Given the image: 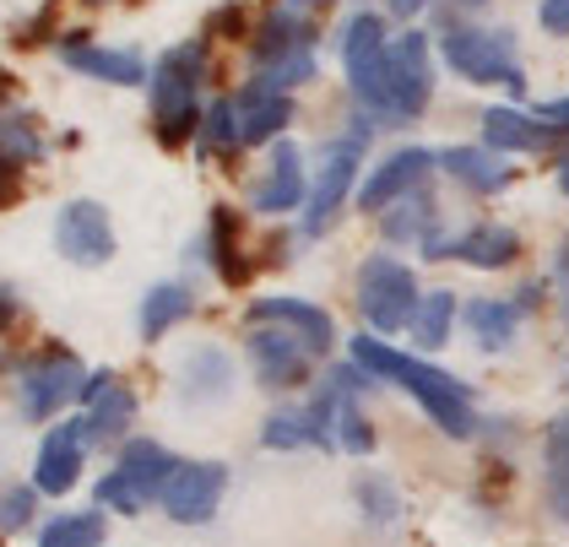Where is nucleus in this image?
<instances>
[{
  "label": "nucleus",
  "mask_w": 569,
  "mask_h": 547,
  "mask_svg": "<svg viewBox=\"0 0 569 547\" xmlns=\"http://www.w3.org/2000/svg\"><path fill=\"white\" fill-rule=\"evenodd\" d=\"M54 245L71 266H109L114 260V228H109V211L98 201H71L54 222Z\"/></svg>",
  "instance_id": "obj_9"
},
{
  "label": "nucleus",
  "mask_w": 569,
  "mask_h": 547,
  "mask_svg": "<svg viewBox=\"0 0 569 547\" xmlns=\"http://www.w3.org/2000/svg\"><path fill=\"white\" fill-rule=\"evenodd\" d=\"M33 494H39V488H11V494H0V537H11V531H22V526H28V515H33Z\"/></svg>",
  "instance_id": "obj_36"
},
{
  "label": "nucleus",
  "mask_w": 569,
  "mask_h": 547,
  "mask_svg": "<svg viewBox=\"0 0 569 547\" xmlns=\"http://www.w3.org/2000/svg\"><path fill=\"white\" fill-rule=\"evenodd\" d=\"M261 445L266 450H305V445L326 450V445H337V439H331V428L315 418V412H277V418H266Z\"/></svg>",
  "instance_id": "obj_23"
},
{
  "label": "nucleus",
  "mask_w": 569,
  "mask_h": 547,
  "mask_svg": "<svg viewBox=\"0 0 569 547\" xmlns=\"http://www.w3.org/2000/svg\"><path fill=\"white\" fill-rule=\"evenodd\" d=\"M39 152H44V141H39V130H33V115H0V158L6 163H39Z\"/></svg>",
  "instance_id": "obj_30"
},
{
  "label": "nucleus",
  "mask_w": 569,
  "mask_h": 547,
  "mask_svg": "<svg viewBox=\"0 0 569 547\" xmlns=\"http://www.w3.org/2000/svg\"><path fill=\"white\" fill-rule=\"evenodd\" d=\"M380 54H386V22H380L375 11H358L348 28H342V66H348L352 92L375 77Z\"/></svg>",
  "instance_id": "obj_19"
},
{
  "label": "nucleus",
  "mask_w": 569,
  "mask_h": 547,
  "mask_svg": "<svg viewBox=\"0 0 569 547\" xmlns=\"http://www.w3.org/2000/svg\"><path fill=\"white\" fill-rule=\"evenodd\" d=\"M537 22H542L548 33H569V0H542V6H537Z\"/></svg>",
  "instance_id": "obj_37"
},
{
  "label": "nucleus",
  "mask_w": 569,
  "mask_h": 547,
  "mask_svg": "<svg viewBox=\"0 0 569 547\" xmlns=\"http://www.w3.org/2000/svg\"><path fill=\"white\" fill-rule=\"evenodd\" d=\"M103 543V515L88 509V515H54L44 531H39V547H98Z\"/></svg>",
  "instance_id": "obj_28"
},
{
  "label": "nucleus",
  "mask_w": 569,
  "mask_h": 547,
  "mask_svg": "<svg viewBox=\"0 0 569 547\" xmlns=\"http://www.w3.org/2000/svg\"><path fill=\"white\" fill-rule=\"evenodd\" d=\"M418 304H423L418 282H412V271L396 255H369L363 260V271H358V309H363V320L380 337H396L401 326H412Z\"/></svg>",
  "instance_id": "obj_6"
},
{
  "label": "nucleus",
  "mask_w": 569,
  "mask_h": 547,
  "mask_svg": "<svg viewBox=\"0 0 569 547\" xmlns=\"http://www.w3.org/2000/svg\"><path fill=\"white\" fill-rule=\"evenodd\" d=\"M559 126H548L542 115H521V109H488L482 115V141L493 152H542L553 147Z\"/></svg>",
  "instance_id": "obj_16"
},
{
  "label": "nucleus",
  "mask_w": 569,
  "mask_h": 547,
  "mask_svg": "<svg viewBox=\"0 0 569 547\" xmlns=\"http://www.w3.org/2000/svg\"><path fill=\"white\" fill-rule=\"evenodd\" d=\"M6 201H17V163L0 158V207H6Z\"/></svg>",
  "instance_id": "obj_39"
},
{
  "label": "nucleus",
  "mask_w": 569,
  "mask_h": 547,
  "mask_svg": "<svg viewBox=\"0 0 569 547\" xmlns=\"http://www.w3.org/2000/svg\"><path fill=\"white\" fill-rule=\"evenodd\" d=\"M358 152H363V130H352L348 141H337L331 152H326V169H320V185H315V196L305 201V233H326L331 228V217L342 211L352 190V173H358Z\"/></svg>",
  "instance_id": "obj_10"
},
{
  "label": "nucleus",
  "mask_w": 569,
  "mask_h": 547,
  "mask_svg": "<svg viewBox=\"0 0 569 547\" xmlns=\"http://www.w3.org/2000/svg\"><path fill=\"white\" fill-rule=\"evenodd\" d=\"M190 369H196V375H207V379H190V385H184V396H190V401H207V396H212V390H228V364H222V352H196V364H190Z\"/></svg>",
  "instance_id": "obj_34"
},
{
  "label": "nucleus",
  "mask_w": 569,
  "mask_h": 547,
  "mask_svg": "<svg viewBox=\"0 0 569 547\" xmlns=\"http://www.w3.org/2000/svg\"><path fill=\"white\" fill-rule=\"evenodd\" d=\"M233 141H244V136H239V103L218 98V103L201 115V152H228Z\"/></svg>",
  "instance_id": "obj_32"
},
{
  "label": "nucleus",
  "mask_w": 569,
  "mask_h": 547,
  "mask_svg": "<svg viewBox=\"0 0 569 547\" xmlns=\"http://www.w3.org/2000/svg\"><path fill=\"white\" fill-rule=\"evenodd\" d=\"M423 6H429V0H391V11H396V17H418Z\"/></svg>",
  "instance_id": "obj_40"
},
{
  "label": "nucleus",
  "mask_w": 569,
  "mask_h": 547,
  "mask_svg": "<svg viewBox=\"0 0 569 547\" xmlns=\"http://www.w3.org/2000/svg\"><path fill=\"white\" fill-rule=\"evenodd\" d=\"M288 120H293L288 92H277V87H266V82L244 87V98H239V136L244 141H271V136H282Z\"/></svg>",
  "instance_id": "obj_20"
},
{
  "label": "nucleus",
  "mask_w": 569,
  "mask_h": 547,
  "mask_svg": "<svg viewBox=\"0 0 569 547\" xmlns=\"http://www.w3.org/2000/svg\"><path fill=\"white\" fill-rule=\"evenodd\" d=\"M250 326H293L299 337L309 341V352H326L331 347V315L326 309H315V304H305V298H256L250 304Z\"/></svg>",
  "instance_id": "obj_14"
},
{
  "label": "nucleus",
  "mask_w": 569,
  "mask_h": 547,
  "mask_svg": "<svg viewBox=\"0 0 569 547\" xmlns=\"http://www.w3.org/2000/svg\"><path fill=\"white\" fill-rule=\"evenodd\" d=\"M60 54H66V66H71V71H82V77H98V82H114V87L152 82L136 49H98V43H60Z\"/></svg>",
  "instance_id": "obj_17"
},
{
  "label": "nucleus",
  "mask_w": 569,
  "mask_h": 547,
  "mask_svg": "<svg viewBox=\"0 0 569 547\" xmlns=\"http://www.w3.org/2000/svg\"><path fill=\"white\" fill-rule=\"evenodd\" d=\"M299 6H305V0H299Z\"/></svg>",
  "instance_id": "obj_42"
},
{
  "label": "nucleus",
  "mask_w": 569,
  "mask_h": 547,
  "mask_svg": "<svg viewBox=\"0 0 569 547\" xmlns=\"http://www.w3.org/2000/svg\"><path fill=\"white\" fill-rule=\"evenodd\" d=\"M352 364H363L375 379H391L396 390H407V396L439 422V434H450V439H472V434H478L472 390H467L456 375H445V369L423 364V358H407V352L386 347L380 337L352 341Z\"/></svg>",
  "instance_id": "obj_1"
},
{
  "label": "nucleus",
  "mask_w": 569,
  "mask_h": 547,
  "mask_svg": "<svg viewBox=\"0 0 569 547\" xmlns=\"http://www.w3.org/2000/svg\"><path fill=\"white\" fill-rule=\"evenodd\" d=\"M190 309H196V298H190V288H184V282H158L152 294L141 298V337L158 341L163 331H174Z\"/></svg>",
  "instance_id": "obj_24"
},
{
  "label": "nucleus",
  "mask_w": 569,
  "mask_h": 547,
  "mask_svg": "<svg viewBox=\"0 0 569 547\" xmlns=\"http://www.w3.org/2000/svg\"><path fill=\"white\" fill-rule=\"evenodd\" d=\"M82 364L71 358V352H44V358H28L22 369H17V407H22V418L44 422L54 418L71 396H82Z\"/></svg>",
  "instance_id": "obj_7"
},
{
  "label": "nucleus",
  "mask_w": 569,
  "mask_h": 547,
  "mask_svg": "<svg viewBox=\"0 0 569 547\" xmlns=\"http://www.w3.org/2000/svg\"><path fill=\"white\" fill-rule=\"evenodd\" d=\"M439 54H445V66L456 71V77H467V82H505L510 92H521L526 77H521V54H516V33H505V28H450L445 39H439Z\"/></svg>",
  "instance_id": "obj_4"
},
{
  "label": "nucleus",
  "mask_w": 569,
  "mask_h": 547,
  "mask_svg": "<svg viewBox=\"0 0 569 547\" xmlns=\"http://www.w3.org/2000/svg\"><path fill=\"white\" fill-rule=\"evenodd\" d=\"M136 412V396L126 385H103V396H92L88 401V418H82V434H88V445H103V439H114Z\"/></svg>",
  "instance_id": "obj_26"
},
{
  "label": "nucleus",
  "mask_w": 569,
  "mask_h": 547,
  "mask_svg": "<svg viewBox=\"0 0 569 547\" xmlns=\"http://www.w3.org/2000/svg\"><path fill=\"white\" fill-rule=\"evenodd\" d=\"M450 320H456V294L435 288V294L418 304L412 331H418V341H423V347H439V341H450Z\"/></svg>",
  "instance_id": "obj_31"
},
{
  "label": "nucleus",
  "mask_w": 569,
  "mask_h": 547,
  "mask_svg": "<svg viewBox=\"0 0 569 547\" xmlns=\"http://www.w3.org/2000/svg\"><path fill=\"white\" fill-rule=\"evenodd\" d=\"M256 207L261 211L305 207V163H299V147H293V141H277V152H271V179L256 190Z\"/></svg>",
  "instance_id": "obj_21"
},
{
  "label": "nucleus",
  "mask_w": 569,
  "mask_h": 547,
  "mask_svg": "<svg viewBox=\"0 0 569 547\" xmlns=\"http://www.w3.org/2000/svg\"><path fill=\"white\" fill-rule=\"evenodd\" d=\"M429 217H435V201H429V196H418V201H407V207L386 222V233H391V239H412V233H423V228H429ZM423 239H429V233H423Z\"/></svg>",
  "instance_id": "obj_35"
},
{
  "label": "nucleus",
  "mask_w": 569,
  "mask_h": 547,
  "mask_svg": "<svg viewBox=\"0 0 569 547\" xmlns=\"http://www.w3.org/2000/svg\"><path fill=\"white\" fill-rule=\"evenodd\" d=\"M212 266H218V277L228 288H244V282L256 277V260L239 245V217L228 207L212 211Z\"/></svg>",
  "instance_id": "obj_22"
},
{
  "label": "nucleus",
  "mask_w": 569,
  "mask_h": 547,
  "mask_svg": "<svg viewBox=\"0 0 569 547\" xmlns=\"http://www.w3.org/2000/svg\"><path fill=\"white\" fill-rule=\"evenodd\" d=\"M82 445H88L82 422H60V428H49L44 445H39V461H33V488L49 494V499L71 494L77 477H82Z\"/></svg>",
  "instance_id": "obj_12"
},
{
  "label": "nucleus",
  "mask_w": 569,
  "mask_h": 547,
  "mask_svg": "<svg viewBox=\"0 0 569 547\" xmlns=\"http://www.w3.org/2000/svg\"><path fill=\"white\" fill-rule=\"evenodd\" d=\"M228 494V466L222 461H184L163 488V509L179 526H207Z\"/></svg>",
  "instance_id": "obj_8"
},
{
  "label": "nucleus",
  "mask_w": 569,
  "mask_h": 547,
  "mask_svg": "<svg viewBox=\"0 0 569 547\" xmlns=\"http://www.w3.org/2000/svg\"><path fill=\"white\" fill-rule=\"evenodd\" d=\"M179 466L184 461H174L158 439H131L120 450V466L98 483V505L136 515V509H147L152 499H163V488H169V477H174Z\"/></svg>",
  "instance_id": "obj_5"
},
{
  "label": "nucleus",
  "mask_w": 569,
  "mask_h": 547,
  "mask_svg": "<svg viewBox=\"0 0 569 547\" xmlns=\"http://www.w3.org/2000/svg\"><path fill=\"white\" fill-rule=\"evenodd\" d=\"M250 358H256V375L261 385H305V369H309V341L299 337H282V331H256L250 337Z\"/></svg>",
  "instance_id": "obj_15"
},
{
  "label": "nucleus",
  "mask_w": 569,
  "mask_h": 547,
  "mask_svg": "<svg viewBox=\"0 0 569 547\" xmlns=\"http://www.w3.org/2000/svg\"><path fill=\"white\" fill-rule=\"evenodd\" d=\"M467 326H472V337H478L488 352H505V347L516 341L521 309H516V304H499V298H472V304H467Z\"/></svg>",
  "instance_id": "obj_25"
},
{
  "label": "nucleus",
  "mask_w": 569,
  "mask_h": 547,
  "mask_svg": "<svg viewBox=\"0 0 569 547\" xmlns=\"http://www.w3.org/2000/svg\"><path fill=\"white\" fill-rule=\"evenodd\" d=\"M537 115H542V120H548V126L569 130V98H553V103H542V109H537Z\"/></svg>",
  "instance_id": "obj_38"
},
{
  "label": "nucleus",
  "mask_w": 569,
  "mask_h": 547,
  "mask_svg": "<svg viewBox=\"0 0 569 547\" xmlns=\"http://www.w3.org/2000/svg\"><path fill=\"white\" fill-rule=\"evenodd\" d=\"M435 158L450 179H461V185L478 190V196H493V190H505V185L516 179V169L499 163L493 147H445V152H435Z\"/></svg>",
  "instance_id": "obj_18"
},
{
  "label": "nucleus",
  "mask_w": 569,
  "mask_h": 547,
  "mask_svg": "<svg viewBox=\"0 0 569 547\" xmlns=\"http://www.w3.org/2000/svg\"><path fill=\"white\" fill-rule=\"evenodd\" d=\"M299 43H315V28H309L305 17H293V11H277V17H266L261 39H256V60L288 54V49H299Z\"/></svg>",
  "instance_id": "obj_29"
},
{
  "label": "nucleus",
  "mask_w": 569,
  "mask_h": 547,
  "mask_svg": "<svg viewBox=\"0 0 569 547\" xmlns=\"http://www.w3.org/2000/svg\"><path fill=\"white\" fill-rule=\"evenodd\" d=\"M201 77H207V43L190 39L169 49L158 66H152V115H158V141L163 147H184L190 126L201 120Z\"/></svg>",
  "instance_id": "obj_3"
},
{
  "label": "nucleus",
  "mask_w": 569,
  "mask_h": 547,
  "mask_svg": "<svg viewBox=\"0 0 569 547\" xmlns=\"http://www.w3.org/2000/svg\"><path fill=\"white\" fill-rule=\"evenodd\" d=\"M559 190H565V196H569V158H565V163H559Z\"/></svg>",
  "instance_id": "obj_41"
},
{
  "label": "nucleus",
  "mask_w": 569,
  "mask_h": 547,
  "mask_svg": "<svg viewBox=\"0 0 569 547\" xmlns=\"http://www.w3.org/2000/svg\"><path fill=\"white\" fill-rule=\"evenodd\" d=\"M358 505H363V515H369L375 526H391L401 499H396V488L386 477H363V483H358Z\"/></svg>",
  "instance_id": "obj_33"
},
{
  "label": "nucleus",
  "mask_w": 569,
  "mask_h": 547,
  "mask_svg": "<svg viewBox=\"0 0 569 547\" xmlns=\"http://www.w3.org/2000/svg\"><path fill=\"white\" fill-rule=\"evenodd\" d=\"M439 158L435 152H423V147H401V152H391L380 169L369 173V185L358 190V207L363 211H386L391 201H401V196H412L418 185H423V173L435 169Z\"/></svg>",
  "instance_id": "obj_13"
},
{
  "label": "nucleus",
  "mask_w": 569,
  "mask_h": 547,
  "mask_svg": "<svg viewBox=\"0 0 569 547\" xmlns=\"http://www.w3.org/2000/svg\"><path fill=\"white\" fill-rule=\"evenodd\" d=\"M429 92H435V66H429V39L423 33H401L396 43H386L375 77L358 87L352 98L363 109H375L380 120L391 126H407L429 109Z\"/></svg>",
  "instance_id": "obj_2"
},
{
  "label": "nucleus",
  "mask_w": 569,
  "mask_h": 547,
  "mask_svg": "<svg viewBox=\"0 0 569 547\" xmlns=\"http://www.w3.org/2000/svg\"><path fill=\"white\" fill-rule=\"evenodd\" d=\"M429 260H461V266H478V271H499L521 255V239L516 228H499V222H482V228H467L456 239H429L423 245Z\"/></svg>",
  "instance_id": "obj_11"
},
{
  "label": "nucleus",
  "mask_w": 569,
  "mask_h": 547,
  "mask_svg": "<svg viewBox=\"0 0 569 547\" xmlns=\"http://www.w3.org/2000/svg\"><path fill=\"white\" fill-rule=\"evenodd\" d=\"M548 509L569 526V418L548 428Z\"/></svg>",
  "instance_id": "obj_27"
}]
</instances>
